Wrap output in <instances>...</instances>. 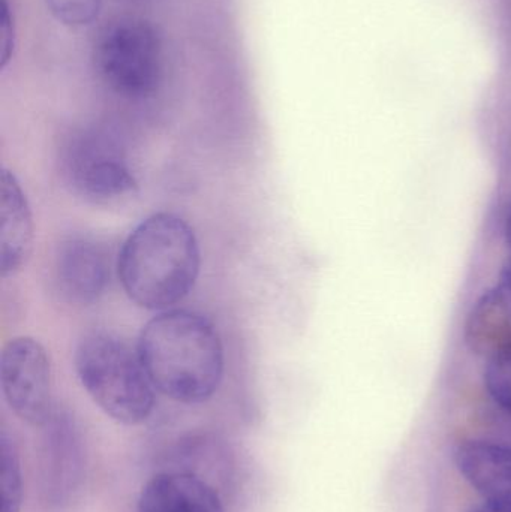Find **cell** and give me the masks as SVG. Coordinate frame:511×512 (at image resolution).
Returning <instances> with one entry per match:
<instances>
[{
  "mask_svg": "<svg viewBox=\"0 0 511 512\" xmlns=\"http://www.w3.org/2000/svg\"><path fill=\"white\" fill-rule=\"evenodd\" d=\"M137 348L156 391L174 402L200 405L221 387L224 346L200 313L164 310L144 325Z\"/></svg>",
  "mask_w": 511,
  "mask_h": 512,
  "instance_id": "obj_1",
  "label": "cell"
},
{
  "mask_svg": "<svg viewBox=\"0 0 511 512\" xmlns=\"http://www.w3.org/2000/svg\"><path fill=\"white\" fill-rule=\"evenodd\" d=\"M201 252L191 225L173 213L144 219L120 249L117 276L126 295L147 310L185 300L200 276Z\"/></svg>",
  "mask_w": 511,
  "mask_h": 512,
  "instance_id": "obj_2",
  "label": "cell"
},
{
  "mask_svg": "<svg viewBox=\"0 0 511 512\" xmlns=\"http://www.w3.org/2000/svg\"><path fill=\"white\" fill-rule=\"evenodd\" d=\"M74 361L84 390L108 417L137 426L152 415L156 388L138 348L111 331H90L78 343Z\"/></svg>",
  "mask_w": 511,
  "mask_h": 512,
  "instance_id": "obj_3",
  "label": "cell"
},
{
  "mask_svg": "<svg viewBox=\"0 0 511 512\" xmlns=\"http://www.w3.org/2000/svg\"><path fill=\"white\" fill-rule=\"evenodd\" d=\"M59 164L66 186L89 203H117L137 192L125 146L101 126L75 129L60 147Z\"/></svg>",
  "mask_w": 511,
  "mask_h": 512,
  "instance_id": "obj_4",
  "label": "cell"
},
{
  "mask_svg": "<svg viewBox=\"0 0 511 512\" xmlns=\"http://www.w3.org/2000/svg\"><path fill=\"white\" fill-rule=\"evenodd\" d=\"M93 63L101 80L117 95L149 98L161 84L164 72L161 36L144 20L113 21L96 39Z\"/></svg>",
  "mask_w": 511,
  "mask_h": 512,
  "instance_id": "obj_5",
  "label": "cell"
},
{
  "mask_svg": "<svg viewBox=\"0 0 511 512\" xmlns=\"http://www.w3.org/2000/svg\"><path fill=\"white\" fill-rule=\"evenodd\" d=\"M3 396L15 415L30 426L42 427L53 415L51 363L47 349L21 336L9 340L0 357Z\"/></svg>",
  "mask_w": 511,
  "mask_h": 512,
  "instance_id": "obj_6",
  "label": "cell"
},
{
  "mask_svg": "<svg viewBox=\"0 0 511 512\" xmlns=\"http://www.w3.org/2000/svg\"><path fill=\"white\" fill-rule=\"evenodd\" d=\"M111 279V251L89 234H72L57 246L54 282L63 300L77 306L96 303Z\"/></svg>",
  "mask_w": 511,
  "mask_h": 512,
  "instance_id": "obj_7",
  "label": "cell"
},
{
  "mask_svg": "<svg viewBox=\"0 0 511 512\" xmlns=\"http://www.w3.org/2000/svg\"><path fill=\"white\" fill-rule=\"evenodd\" d=\"M42 427V493L48 504L62 505L75 495L83 481L80 433L68 414L56 411Z\"/></svg>",
  "mask_w": 511,
  "mask_h": 512,
  "instance_id": "obj_8",
  "label": "cell"
},
{
  "mask_svg": "<svg viewBox=\"0 0 511 512\" xmlns=\"http://www.w3.org/2000/svg\"><path fill=\"white\" fill-rule=\"evenodd\" d=\"M462 477L483 498V504L511 511V448L488 441H467L455 450Z\"/></svg>",
  "mask_w": 511,
  "mask_h": 512,
  "instance_id": "obj_9",
  "label": "cell"
},
{
  "mask_svg": "<svg viewBox=\"0 0 511 512\" xmlns=\"http://www.w3.org/2000/svg\"><path fill=\"white\" fill-rule=\"evenodd\" d=\"M138 512H225L218 492L189 472L153 475L138 498Z\"/></svg>",
  "mask_w": 511,
  "mask_h": 512,
  "instance_id": "obj_10",
  "label": "cell"
},
{
  "mask_svg": "<svg viewBox=\"0 0 511 512\" xmlns=\"http://www.w3.org/2000/svg\"><path fill=\"white\" fill-rule=\"evenodd\" d=\"M0 246L2 276H14L32 254L33 218L20 182L6 168L0 176Z\"/></svg>",
  "mask_w": 511,
  "mask_h": 512,
  "instance_id": "obj_11",
  "label": "cell"
},
{
  "mask_svg": "<svg viewBox=\"0 0 511 512\" xmlns=\"http://www.w3.org/2000/svg\"><path fill=\"white\" fill-rule=\"evenodd\" d=\"M465 342L474 354L491 358L511 346V285L501 282L474 304L465 322Z\"/></svg>",
  "mask_w": 511,
  "mask_h": 512,
  "instance_id": "obj_12",
  "label": "cell"
},
{
  "mask_svg": "<svg viewBox=\"0 0 511 512\" xmlns=\"http://www.w3.org/2000/svg\"><path fill=\"white\" fill-rule=\"evenodd\" d=\"M2 463V512H20L23 505V475L17 444L6 430L0 436Z\"/></svg>",
  "mask_w": 511,
  "mask_h": 512,
  "instance_id": "obj_13",
  "label": "cell"
},
{
  "mask_svg": "<svg viewBox=\"0 0 511 512\" xmlns=\"http://www.w3.org/2000/svg\"><path fill=\"white\" fill-rule=\"evenodd\" d=\"M485 385L494 402L511 415V346L488 358Z\"/></svg>",
  "mask_w": 511,
  "mask_h": 512,
  "instance_id": "obj_14",
  "label": "cell"
},
{
  "mask_svg": "<svg viewBox=\"0 0 511 512\" xmlns=\"http://www.w3.org/2000/svg\"><path fill=\"white\" fill-rule=\"evenodd\" d=\"M51 14L71 27L92 24L101 14L102 0H47Z\"/></svg>",
  "mask_w": 511,
  "mask_h": 512,
  "instance_id": "obj_15",
  "label": "cell"
},
{
  "mask_svg": "<svg viewBox=\"0 0 511 512\" xmlns=\"http://www.w3.org/2000/svg\"><path fill=\"white\" fill-rule=\"evenodd\" d=\"M14 47V15H12L8 0H2V5H0V62H2V66L8 65L12 54H14Z\"/></svg>",
  "mask_w": 511,
  "mask_h": 512,
  "instance_id": "obj_16",
  "label": "cell"
},
{
  "mask_svg": "<svg viewBox=\"0 0 511 512\" xmlns=\"http://www.w3.org/2000/svg\"><path fill=\"white\" fill-rule=\"evenodd\" d=\"M504 236H506L507 245L511 249V209L509 215H507L506 225H504Z\"/></svg>",
  "mask_w": 511,
  "mask_h": 512,
  "instance_id": "obj_17",
  "label": "cell"
},
{
  "mask_svg": "<svg viewBox=\"0 0 511 512\" xmlns=\"http://www.w3.org/2000/svg\"><path fill=\"white\" fill-rule=\"evenodd\" d=\"M470 512H511L507 510H501V508L491 507V505H480V507L473 508Z\"/></svg>",
  "mask_w": 511,
  "mask_h": 512,
  "instance_id": "obj_18",
  "label": "cell"
},
{
  "mask_svg": "<svg viewBox=\"0 0 511 512\" xmlns=\"http://www.w3.org/2000/svg\"><path fill=\"white\" fill-rule=\"evenodd\" d=\"M501 282H506L511 285V259L507 262L506 268L503 270V280Z\"/></svg>",
  "mask_w": 511,
  "mask_h": 512,
  "instance_id": "obj_19",
  "label": "cell"
}]
</instances>
